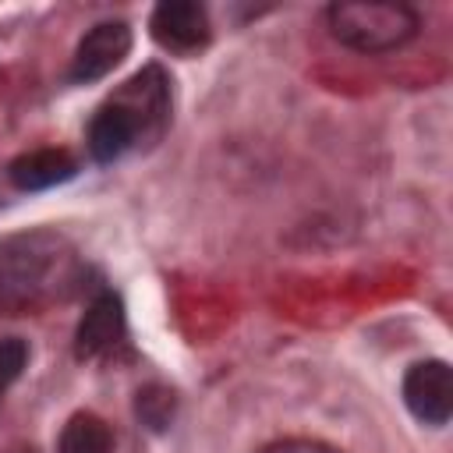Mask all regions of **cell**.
Instances as JSON below:
<instances>
[{
  "label": "cell",
  "instance_id": "1",
  "mask_svg": "<svg viewBox=\"0 0 453 453\" xmlns=\"http://www.w3.org/2000/svg\"><path fill=\"white\" fill-rule=\"evenodd\" d=\"M67 280V251L53 234H25L0 244V308H32Z\"/></svg>",
  "mask_w": 453,
  "mask_h": 453
},
{
  "label": "cell",
  "instance_id": "2",
  "mask_svg": "<svg viewBox=\"0 0 453 453\" xmlns=\"http://www.w3.org/2000/svg\"><path fill=\"white\" fill-rule=\"evenodd\" d=\"M329 35L357 53H389L411 42L421 28V18L407 4L386 0H343L326 11Z\"/></svg>",
  "mask_w": 453,
  "mask_h": 453
},
{
  "label": "cell",
  "instance_id": "3",
  "mask_svg": "<svg viewBox=\"0 0 453 453\" xmlns=\"http://www.w3.org/2000/svg\"><path fill=\"white\" fill-rule=\"evenodd\" d=\"M403 403L418 421H425L432 428L446 425L453 414V372H449V365L439 357L411 365L403 375Z\"/></svg>",
  "mask_w": 453,
  "mask_h": 453
},
{
  "label": "cell",
  "instance_id": "4",
  "mask_svg": "<svg viewBox=\"0 0 453 453\" xmlns=\"http://www.w3.org/2000/svg\"><path fill=\"white\" fill-rule=\"evenodd\" d=\"M131 50V28L124 21H99L92 25L78 50H74V60H71V81L78 85H88V81H99L106 78Z\"/></svg>",
  "mask_w": 453,
  "mask_h": 453
},
{
  "label": "cell",
  "instance_id": "5",
  "mask_svg": "<svg viewBox=\"0 0 453 453\" xmlns=\"http://www.w3.org/2000/svg\"><path fill=\"white\" fill-rule=\"evenodd\" d=\"M149 28H152V39L170 53H198L212 35L205 7L195 4V0H166V4H159L152 11Z\"/></svg>",
  "mask_w": 453,
  "mask_h": 453
},
{
  "label": "cell",
  "instance_id": "6",
  "mask_svg": "<svg viewBox=\"0 0 453 453\" xmlns=\"http://www.w3.org/2000/svg\"><path fill=\"white\" fill-rule=\"evenodd\" d=\"M113 99L134 113L142 138H159V131L170 120V81L156 64L142 67L131 81H124V88Z\"/></svg>",
  "mask_w": 453,
  "mask_h": 453
},
{
  "label": "cell",
  "instance_id": "7",
  "mask_svg": "<svg viewBox=\"0 0 453 453\" xmlns=\"http://www.w3.org/2000/svg\"><path fill=\"white\" fill-rule=\"evenodd\" d=\"M124 340V308L120 297L103 290L81 315L74 329V354L78 357H103Z\"/></svg>",
  "mask_w": 453,
  "mask_h": 453
},
{
  "label": "cell",
  "instance_id": "8",
  "mask_svg": "<svg viewBox=\"0 0 453 453\" xmlns=\"http://www.w3.org/2000/svg\"><path fill=\"white\" fill-rule=\"evenodd\" d=\"M138 142H142V127L134 113L117 99L103 103L96 117L88 120V152L96 163H113Z\"/></svg>",
  "mask_w": 453,
  "mask_h": 453
},
{
  "label": "cell",
  "instance_id": "9",
  "mask_svg": "<svg viewBox=\"0 0 453 453\" xmlns=\"http://www.w3.org/2000/svg\"><path fill=\"white\" fill-rule=\"evenodd\" d=\"M74 173H78V163L64 149H32L7 166V177L18 191H46L53 184L71 180Z\"/></svg>",
  "mask_w": 453,
  "mask_h": 453
},
{
  "label": "cell",
  "instance_id": "10",
  "mask_svg": "<svg viewBox=\"0 0 453 453\" xmlns=\"http://www.w3.org/2000/svg\"><path fill=\"white\" fill-rule=\"evenodd\" d=\"M57 453H113L110 425L88 411L74 414L57 439Z\"/></svg>",
  "mask_w": 453,
  "mask_h": 453
},
{
  "label": "cell",
  "instance_id": "11",
  "mask_svg": "<svg viewBox=\"0 0 453 453\" xmlns=\"http://www.w3.org/2000/svg\"><path fill=\"white\" fill-rule=\"evenodd\" d=\"M25 365H28V343L18 340V336L0 340V393H7L18 382V375L25 372Z\"/></svg>",
  "mask_w": 453,
  "mask_h": 453
},
{
  "label": "cell",
  "instance_id": "12",
  "mask_svg": "<svg viewBox=\"0 0 453 453\" xmlns=\"http://www.w3.org/2000/svg\"><path fill=\"white\" fill-rule=\"evenodd\" d=\"M138 414H142V421L145 425H152V428H166V421H170V414H173V393H166V389H142L138 393Z\"/></svg>",
  "mask_w": 453,
  "mask_h": 453
},
{
  "label": "cell",
  "instance_id": "13",
  "mask_svg": "<svg viewBox=\"0 0 453 453\" xmlns=\"http://www.w3.org/2000/svg\"><path fill=\"white\" fill-rule=\"evenodd\" d=\"M262 453H336V449L326 442H315V439H283V442L265 446Z\"/></svg>",
  "mask_w": 453,
  "mask_h": 453
}]
</instances>
